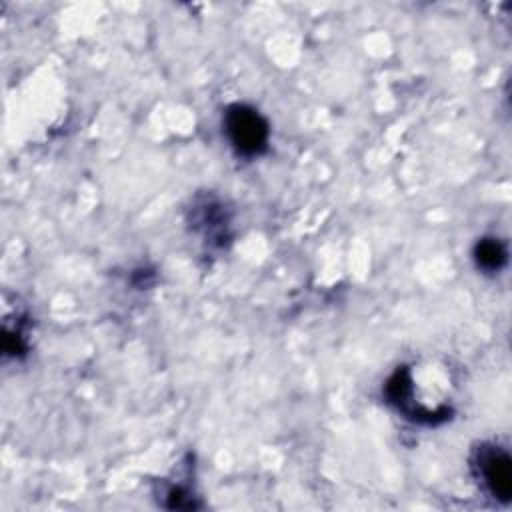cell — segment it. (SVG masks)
I'll return each mask as SVG.
<instances>
[{"label":"cell","mask_w":512,"mask_h":512,"mask_svg":"<svg viewBox=\"0 0 512 512\" xmlns=\"http://www.w3.org/2000/svg\"><path fill=\"white\" fill-rule=\"evenodd\" d=\"M474 260L476 266L484 272H500L508 260V252L502 240L498 238H482L474 246Z\"/></svg>","instance_id":"cell-4"},{"label":"cell","mask_w":512,"mask_h":512,"mask_svg":"<svg viewBox=\"0 0 512 512\" xmlns=\"http://www.w3.org/2000/svg\"><path fill=\"white\" fill-rule=\"evenodd\" d=\"M472 470L484 490L500 500L508 502L512 496V460L508 452L496 444H482L472 456Z\"/></svg>","instance_id":"cell-2"},{"label":"cell","mask_w":512,"mask_h":512,"mask_svg":"<svg viewBox=\"0 0 512 512\" xmlns=\"http://www.w3.org/2000/svg\"><path fill=\"white\" fill-rule=\"evenodd\" d=\"M224 130L234 150L242 156H258L268 146V122L252 106H230L224 116Z\"/></svg>","instance_id":"cell-1"},{"label":"cell","mask_w":512,"mask_h":512,"mask_svg":"<svg viewBox=\"0 0 512 512\" xmlns=\"http://www.w3.org/2000/svg\"><path fill=\"white\" fill-rule=\"evenodd\" d=\"M192 224L196 230H200L210 240H222L226 238L228 228V216L224 206L216 198H200L194 202L192 208Z\"/></svg>","instance_id":"cell-3"}]
</instances>
